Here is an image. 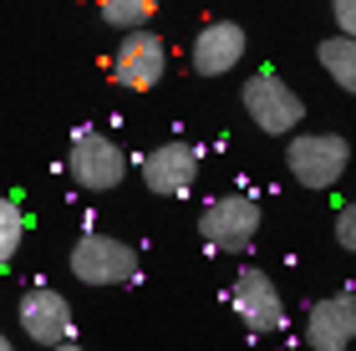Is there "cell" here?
<instances>
[{"instance_id":"6da1fadb","label":"cell","mask_w":356,"mask_h":351,"mask_svg":"<svg viewBox=\"0 0 356 351\" xmlns=\"http://www.w3.org/2000/svg\"><path fill=\"white\" fill-rule=\"evenodd\" d=\"M290 179L305 188H336L351 168V142L341 133H290Z\"/></svg>"},{"instance_id":"7a4b0ae2","label":"cell","mask_w":356,"mask_h":351,"mask_svg":"<svg viewBox=\"0 0 356 351\" xmlns=\"http://www.w3.org/2000/svg\"><path fill=\"white\" fill-rule=\"evenodd\" d=\"M260 219L265 214L250 194H219V199L204 204L199 234H204V245L219 250V254H245L254 239H260Z\"/></svg>"},{"instance_id":"3957f363","label":"cell","mask_w":356,"mask_h":351,"mask_svg":"<svg viewBox=\"0 0 356 351\" xmlns=\"http://www.w3.org/2000/svg\"><path fill=\"white\" fill-rule=\"evenodd\" d=\"M67 173H72L76 188H87V194H107V188H118V183L127 179V153H122L107 133L82 127V133H72Z\"/></svg>"},{"instance_id":"277c9868","label":"cell","mask_w":356,"mask_h":351,"mask_svg":"<svg viewBox=\"0 0 356 351\" xmlns=\"http://www.w3.org/2000/svg\"><path fill=\"white\" fill-rule=\"evenodd\" d=\"M67 265L82 285H127V280H138V250L118 234H82L72 245Z\"/></svg>"},{"instance_id":"5b68a950","label":"cell","mask_w":356,"mask_h":351,"mask_svg":"<svg viewBox=\"0 0 356 351\" xmlns=\"http://www.w3.org/2000/svg\"><path fill=\"white\" fill-rule=\"evenodd\" d=\"M245 113H250V122L260 127V133H270V138H285V133H296L300 127V117H305V102L290 92V82L280 72H254L250 82H245Z\"/></svg>"},{"instance_id":"8992f818","label":"cell","mask_w":356,"mask_h":351,"mask_svg":"<svg viewBox=\"0 0 356 351\" xmlns=\"http://www.w3.org/2000/svg\"><path fill=\"white\" fill-rule=\"evenodd\" d=\"M168 72V46L158 31L138 26V31H122V46L112 51V82L127 87V92H153Z\"/></svg>"},{"instance_id":"52a82bcc","label":"cell","mask_w":356,"mask_h":351,"mask_svg":"<svg viewBox=\"0 0 356 351\" xmlns=\"http://www.w3.org/2000/svg\"><path fill=\"white\" fill-rule=\"evenodd\" d=\"M229 306H234L239 321H245L250 336H275V331L285 326V300H280V291H275V280L265 275V270H254V265H245L234 275Z\"/></svg>"},{"instance_id":"ba28073f","label":"cell","mask_w":356,"mask_h":351,"mask_svg":"<svg viewBox=\"0 0 356 351\" xmlns=\"http://www.w3.org/2000/svg\"><path fill=\"white\" fill-rule=\"evenodd\" d=\"M138 179L153 188L158 199H184L199 183V148L193 142H158V148L143 153Z\"/></svg>"},{"instance_id":"9c48e42d","label":"cell","mask_w":356,"mask_h":351,"mask_svg":"<svg viewBox=\"0 0 356 351\" xmlns=\"http://www.w3.org/2000/svg\"><path fill=\"white\" fill-rule=\"evenodd\" d=\"M15 311H21V331L31 341H41V346L72 341V300L61 291H51V285H31Z\"/></svg>"},{"instance_id":"30bf717a","label":"cell","mask_w":356,"mask_h":351,"mask_svg":"<svg viewBox=\"0 0 356 351\" xmlns=\"http://www.w3.org/2000/svg\"><path fill=\"white\" fill-rule=\"evenodd\" d=\"M305 341H311V351H346L356 341V295L351 291L321 295L305 316Z\"/></svg>"},{"instance_id":"8fae6325","label":"cell","mask_w":356,"mask_h":351,"mask_svg":"<svg viewBox=\"0 0 356 351\" xmlns=\"http://www.w3.org/2000/svg\"><path fill=\"white\" fill-rule=\"evenodd\" d=\"M193 72L199 76H224L239 67V56H245V26L234 21H209L199 36H193Z\"/></svg>"},{"instance_id":"7c38bea8","label":"cell","mask_w":356,"mask_h":351,"mask_svg":"<svg viewBox=\"0 0 356 351\" xmlns=\"http://www.w3.org/2000/svg\"><path fill=\"white\" fill-rule=\"evenodd\" d=\"M316 56H321V67L331 72V82L356 97V41L336 31V36H326V41H321V51H316Z\"/></svg>"},{"instance_id":"4fadbf2b","label":"cell","mask_w":356,"mask_h":351,"mask_svg":"<svg viewBox=\"0 0 356 351\" xmlns=\"http://www.w3.org/2000/svg\"><path fill=\"white\" fill-rule=\"evenodd\" d=\"M97 15L118 31H138L158 15V0H97Z\"/></svg>"},{"instance_id":"5bb4252c","label":"cell","mask_w":356,"mask_h":351,"mask_svg":"<svg viewBox=\"0 0 356 351\" xmlns=\"http://www.w3.org/2000/svg\"><path fill=\"white\" fill-rule=\"evenodd\" d=\"M21 239H26V214H21V204H15V199H0V270L15 260Z\"/></svg>"},{"instance_id":"9a60e30c","label":"cell","mask_w":356,"mask_h":351,"mask_svg":"<svg viewBox=\"0 0 356 351\" xmlns=\"http://www.w3.org/2000/svg\"><path fill=\"white\" fill-rule=\"evenodd\" d=\"M336 245H341V250H351V254H356V199L346 204V209H341V214H336Z\"/></svg>"},{"instance_id":"2e32d148","label":"cell","mask_w":356,"mask_h":351,"mask_svg":"<svg viewBox=\"0 0 356 351\" xmlns=\"http://www.w3.org/2000/svg\"><path fill=\"white\" fill-rule=\"evenodd\" d=\"M331 21H336V31H341V36L356 41V0H331Z\"/></svg>"},{"instance_id":"e0dca14e","label":"cell","mask_w":356,"mask_h":351,"mask_svg":"<svg viewBox=\"0 0 356 351\" xmlns=\"http://www.w3.org/2000/svg\"><path fill=\"white\" fill-rule=\"evenodd\" d=\"M51 351H87V346H76V341H61V346H51Z\"/></svg>"},{"instance_id":"ac0fdd59","label":"cell","mask_w":356,"mask_h":351,"mask_svg":"<svg viewBox=\"0 0 356 351\" xmlns=\"http://www.w3.org/2000/svg\"><path fill=\"white\" fill-rule=\"evenodd\" d=\"M0 351H15V346H10V341H6V331H0Z\"/></svg>"}]
</instances>
